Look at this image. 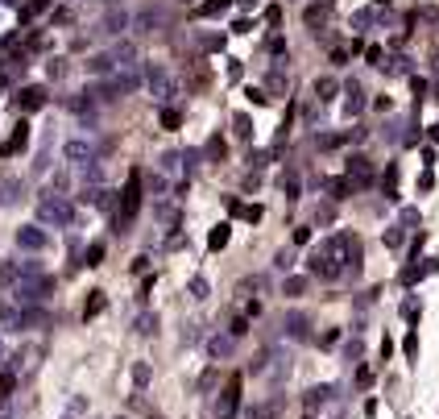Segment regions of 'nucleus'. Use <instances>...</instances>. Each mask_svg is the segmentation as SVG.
<instances>
[{
    "label": "nucleus",
    "instance_id": "1",
    "mask_svg": "<svg viewBox=\"0 0 439 419\" xmlns=\"http://www.w3.org/2000/svg\"><path fill=\"white\" fill-rule=\"evenodd\" d=\"M38 224H42V228H46V224H54V228H75V203L67 196L42 191V196H38Z\"/></svg>",
    "mask_w": 439,
    "mask_h": 419
},
{
    "label": "nucleus",
    "instance_id": "2",
    "mask_svg": "<svg viewBox=\"0 0 439 419\" xmlns=\"http://www.w3.org/2000/svg\"><path fill=\"white\" fill-rule=\"evenodd\" d=\"M244 378L241 373H228V382H224V391L216 398V415L220 419H241V407H244Z\"/></svg>",
    "mask_w": 439,
    "mask_h": 419
},
{
    "label": "nucleus",
    "instance_id": "3",
    "mask_svg": "<svg viewBox=\"0 0 439 419\" xmlns=\"http://www.w3.org/2000/svg\"><path fill=\"white\" fill-rule=\"evenodd\" d=\"M13 241H17V249H25V253H42V249L50 245V233L42 224H25V228L13 233Z\"/></svg>",
    "mask_w": 439,
    "mask_h": 419
},
{
    "label": "nucleus",
    "instance_id": "4",
    "mask_svg": "<svg viewBox=\"0 0 439 419\" xmlns=\"http://www.w3.org/2000/svg\"><path fill=\"white\" fill-rule=\"evenodd\" d=\"M344 174H348V179L357 183V191H361V187L373 183V162H369L365 154H352V158H348V166H344Z\"/></svg>",
    "mask_w": 439,
    "mask_h": 419
},
{
    "label": "nucleus",
    "instance_id": "5",
    "mask_svg": "<svg viewBox=\"0 0 439 419\" xmlns=\"http://www.w3.org/2000/svg\"><path fill=\"white\" fill-rule=\"evenodd\" d=\"M282 328H286L291 341H311V316H307V312H286Z\"/></svg>",
    "mask_w": 439,
    "mask_h": 419
},
{
    "label": "nucleus",
    "instance_id": "6",
    "mask_svg": "<svg viewBox=\"0 0 439 419\" xmlns=\"http://www.w3.org/2000/svg\"><path fill=\"white\" fill-rule=\"evenodd\" d=\"M332 398H336V386H332V382H319V386H307V391H303V407H307V411H319V407H327Z\"/></svg>",
    "mask_w": 439,
    "mask_h": 419
},
{
    "label": "nucleus",
    "instance_id": "7",
    "mask_svg": "<svg viewBox=\"0 0 439 419\" xmlns=\"http://www.w3.org/2000/svg\"><path fill=\"white\" fill-rule=\"evenodd\" d=\"M46 104V87H21L17 96H13V108L17 112H38Z\"/></svg>",
    "mask_w": 439,
    "mask_h": 419
},
{
    "label": "nucleus",
    "instance_id": "8",
    "mask_svg": "<svg viewBox=\"0 0 439 419\" xmlns=\"http://www.w3.org/2000/svg\"><path fill=\"white\" fill-rule=\"evenodd\" d=\"M149 87H153V96L162 100V104L178 96V83H174V79H170L166 71H149Z\"/></svg>",
    "mask_w": 439,
    "mask_h": 419
},
{
    "label": "nucleus",
    "instance_id": "9",
    "mask_svg": "<svg viewBox=\"0 0 439 419\" xmlns=\"http://www.w3.org/2000/svg\"><path fill=\"white\" fill-rule=\"evenodd\" d=\"M232 353H237V336H228V332L207 341V357H212V366H220V361H224V357H232Z\"/></svg>",
    "mask_w": 439,
    "mask_h": 419
},
{
    "label": "nucleus",
    "instance_id": "10",
    "mask_svg": "<svg viewBox=\"0 0 439 419\" xmlns=\"http://www.w3.org/2000/svg\"><path fill=\"white\" fill-rule=\"evenodd\" d=\"M311 291V274H286L282 278V299H303Z\"/></svg>",
    "mask_w": 439,
    "mask_h": 419
},
{
    "label": "nucleus",
    "instance_id": "11",
    "mask_svg": "<svg viewBox=\"0 0 439 419\" xmlns=\"http://www.w3.org/2000/svg\"><path fill=\"white\" fill-rule=\"evenodd\" d=\"M67 162H75V166H92L96 162V146H87V142H67Z\"/></svg>",
    "mask_w": 439,
    "mask_h": 419
},
{
    "label": "nucleus",
    "instance_id": "12",
    "mask_svg": "<svg viewBox=\"0 0 439 419\" xmlns=\"http://www.w3.org/2000/svg\"><path fill=\"white\" fill-rule=\"evenodd\" d=\"M104 253H108V245H104V241H87V245H83V253H79V266L99 270V266H104Z\"/></svg>",
    "mask_w": 439,
    "mask_h": 419
},
{
    "label": "nucleus",
    "instance_id": "13",
    "mask_svg": "<svg viewBox=\"0 0 439 419\" xmlns=\"http://www.w3.org/2000/svg\"><path fill=\"white\" fill-rule=\"evenodd\" d=\"M25 146H29V124H25V121H17V129H13V137H9V142L0 146V158H13V154H17V149H25Z\"/></svg>",
    "mask_w": 439,
    "mask_h": 419
},
{
    "label": "nucleus",
    "instance_id": "14",
    "mask_svg": "<svg viewBox=\"0 0 439 419\" xmlns=\"http://www.w3.org/2000/svg\"><path fill=\"white\" fill-rule=\"evenodd\" d=\"M327 187V196H332V203H340V199H348V196H357V183L348 179V174H340V179H327L323 183Z\"/></svg>",
    "mask_w": 439,
    "mask_h": 419
},
{
    "label": "nucleus",
    "instance_id": "15",
    "mask_svg": "<svg viewBox=\"0 0 439 419\" xmlns=\"http://www.w3.org/2000/svg\"><path fill=\"white\" fill-rule=\"evenodd\" d=\"M104 307H108V295H104V291H87V303H83V324L87 320H96V316H104Z\"/></svg>",
    "mask_w": 439,
    "mask_h": 419
},
{
    "label": "nucleus",
    "instance_id": "16",
    "mask_svg": "<svg viewBox=\"0 0 439 419\" xmlns=\"http://www.w3.org/2000/svg\"><path fill=\"white\" fill-rule=\"evenodd\" d=\"M17 282H21V262L0 258V287H17Z\"/></svg>",
    "mask_w": 439,
    "mask_h": 419
},
{
    "label": "nucleus",
    "instance_id": "17",
    "mask_svg": "<svg viewBox=\"0 0 439 419\" xmlns=\"http://www.w3.org/2000/svg\"><path fill=\"white\" fill-rule=\"evenodd\" d=\"M133 386H137V395H141V391H149V382H153V366H149V361H133Z\"/></svg>",
    "mask_w": 439,
    "mask_h": 419
},
{
    "label": "nucleus",
    "instance_id": "18",
    "mask_svg": "<svg viewBox=\"0 0 439 419\" xmlns=\"http://www.w3.org/2000/svg\"><path fill=\"white\" fill-rule=\"evenodd\" d=\"M228 241H232V224H216V228L207 233V249H212V253H220Z\"/></svg>",
    "mask_w": 439,
    "mask_h": 419
},
{
    "label": "nucleus",
    "instance_id": "19",
    "mask_svg": "<svg viewBox=\"0 0 439 419\" xmlns=\"http://www.w3.org/2000/svg\"><path fill=\"white\" fill-rule=\"evenodd\" d=\"M133 332H137V336H158V312H141V316L133 320Z\"/></svg>",
    "mask_w": 439,
    "mask_h": 419
},
{
    "label": "nucleus",
    "instance_id": "20",
    "mask_svg": "<svg viewBox=\"0 0 439 419\" xmlns=\"http://www.w3.org/2000/svg\"><path fill=\"white\" fill-rule=\"evenodd\" d=\"M249 332H253V320H249V316H232V320H228V336H237V341H244V336H249Z\"/></svg>",
    "mask_w": 439,
    "mask_h": 419
},
{
    "label": "nucleus",
    "instance_id": "21",
    "mask_svg": "<svg viewBox=\"0 0 439 419\" xmlns=\"http://www.w3.org/2000/svg\"><path fill=\"white\" fill-rule=\"evenodd\" d=\"M381 191H386V199H398V162L386 166V174H381Z\"/></svg>",
    "mask_w": 439,
    "mask_h": 419
},
{
    "label": "nucleus",
    "instance_id": "22",
    "mask_svg": "<svg viewBox=\"0 0 439 419\" xmlns=\"http://www.w3.org/2000/svg\"><path fill=\"white\" fill-rule=\"evenodd\" d=\"M381 241H386V249H402V241H406V224H390V228L381 233Z\"/></svg>",
    "mask_w": 439,
    "mask_h": 419
},
{
    "label": "nucleus",
    "instance_id": "23",
    "mask_svg": "<svg viewBox=\"0 0 439 419\" xmlns=\"http://www.w3.org/2000/svg\"><path fill=\"white\" fill-rule=\"evenodd\" d=\"M187 291H191V299H195V303H203V299L212 295V282H207L203 274H195V278L187 282Z\"/></svg>",
    "mask_w": 439,
    "mask_h": 419
},
{
    "label": "nucleus",
    "instance_id": "24",
    "mask_svg": "<svg viewBox=\"0 0 439 419\" xmlns=\"http://www.w3.org/2000/svg\"><path fill=\"white\" fill-rule=\"evenodd\" d=\"M13 391H17V370H9V366H4V370H0V403H4V398H13Z\"/></svg>",
    "mask_w": 439,
    "mask_h": 419
},
{
    "label": "nucleus",
    "instance_id": "25",
    "mask_svg": "<svg viewBox=\"0 0 439 419\" xmlns=\"http://www.w3.org/2000/svg\"><path fill=\"white\" fill-rule=\"evenodd\" d=\"M112 67H116V58H112V54H96V58H87V71H92V75H108Z\"/></svg>",
    "mask_w": 439,
    "mask_h": 419
},
{
    "label": "nucleus",
    "instance_id": "26",
    "mask_svg": "<svg viewBox=\"0 0 439 419\" xmlns=\"http://www.w3.org/2000/svg\"><path fill=\"white\" fill-rule=\"evenodd\" d=\"M216 382H220V366H207V370L199 373L195 391H199V395H207V391H212V386H216Z\"/></svg>",
    "mask_w": 439,
    "mask_h": 419
},
{
    "label": "nucleus",
    "instance_id": "27",
    "mask_svg": "<svg viewBox=\"0 0 439 419\" xmlns=\"http://www.w3.org/2000/svg\"><path fill=\"white\" fill-rule=\"evenodd\" d=\"M336 92H340V83H336V79H327V75L315 79V96L319 100H336Z\"/></svg>",
    "mask_w": 439,
    "mask_h": 419
},
{
    "label": "nucleus",
    "instance_id": "28",
    "mask_svg": "<svg viewBox=\"0 0 439 419\" xmlns=\"http://www.w3.org/2000/svg\"><path fill=\"white\" fill-rule=\"evenodd\" d=\"M273 270H282V274H291V270H294V249H291V245L273 253Z\"/></svg>",
    "mask_w": 439,
    "mask_h": 419
},
{
    "label": "nucleus",
    "instance_id": "29",
    "mask_svg": "<svg viewBox=\"0 0 439 419\" xmlns=\"http://www.w3.org/2000/svg\"><path fill=\"white\" fill-rule=\"evenodd\" d=\"M203 154H207V162H224V154H228V146H224V137H212V142L203 146Z\"/></svg>",
    "mask_w": 439,
    "mask_h": 419
},
{
    "label": "nucleus",
    "instance_id": "30",
    "mask_svg": "<svg viewBox=\"0 0 439 419\" xmlns=\"http://www.w3.org/2000/svg\"><path fill=\"white\" fill-rule=\"evenodd\" d=\"M361 108H365V100H361V87L352 83V87H348V104H344V112H348V117H357Z\"/></svg>",
    "mask_w": 439,
    "mask_h": 419
},
{
    "label": "nucleus",
    "instance_id": "31",
    "mask_svg": "<svg viewBox=\"0 0 439 419\" xmlns=\"http://www.w3.org/2000/svg\"><path fill=\"white\" fill-rule=\"evenodd\" d=\"M124 25H129V17H124V13H112V17L99 21V33H116V29H124Z\"/></svg>",
    "mask_w": 439,
    "mask_h": 419
},
{
    "label": "nucleus",
    "instance_id": "32",
    "mask_svg": "<svg viewBox=\"0 0 439 419\" xmlns=\"http://www.w3.org/2000/svg\"><path fill=\"white\" fill-rule=\"evenodd\" d=\"M153 282H158V274H146V278H141V287H137V303H141V307H146L149 295H153Z\"/></svg>",
    "mask_w": 439,
    "mask_h": 419
},
{
    "label": "nucleus",
    "instance_id": "33",
    "mask_svg": "<svg viewBox=\"0 0 439 419\" xmlns=\"http://www.w3.org/2000/svg\"><path fill=\"white\" fill-rule=\"evenodd\" d=\"M282 191H286V199H291V203H294V199H298V191H303V187H298V174H282Z\"/></svg>",
    "mask_w": 439,
    "mask_h": 419
},
{
    "label": "nucleus",
    "instance_id": "34",
    "mask_svg": "<svg viewBox=\"0 0 439 419\" xmlns=\"http://www.w3.org/2000/svg\"><path fill=\"white\" fill-rule=\"evenodd\" d=\"M311 237H315V228H311V224H294V245H311Z\"/></svg>",
    "mask_w": 439,
    "mask_h": 419
},
{
    "label": "nucleus",
    "instance_id": "35",
    "mask_svg": "<svg viewBox=\"0 0 439 419\" xmlns=\"http://www.w3.org/2000/svg\"><path fill=\"white\" fill-rule=\"evenodd\" d=\"M402 353H406V361L415 366V357H418V332H406V341H402Z\"/></svg>",
    "mask_w": 439,
    "mask_h": 419
},
{
    "label": "nucleus",
    "instance_id": "36",
    "mask_svg": "<svg viewBox=\"0 0 439 419\" xmlns=\"http://www.w3.org/2000/svg\"><path fill=\"white\" fill-rule=\"evenodd\" d=\"M146 187H149V196H166V179L162 174H146Z\"/></svg>",
    "mask_w": 439,
    "mask_h": 419
},
{
    "label": "nucleus",
    "instance_id": "37",
    "mask_svg": "<svg viewBox=\"0 0 439 419\" xmlns=\"http://www.w3.org/2000/svg\"><path fill=\"white\" fill-rule=\"evenodd\" d=\"M224 9H228V0H203V9H199V13H203V17H220Z\"/></svg>",
    "mask_w": 439,
    "mask_h": 419
},
{
    "label": "nucleus",
    "instance_id": "38",
    "mask_svg": "<svg viewBox=\"0 0 439 419\" xmlns=\"http://www.w3.org/2000/svg\"><path fill=\"white\" fill-rule=\"evenodd\" d=\"M241 221L257 224V221H261V203H244V208H241Z\"/></svg>",
    "mask_w": 439,
    "mask_h": 419
},
{
    "label": "nucleus",
    "instance_id": "39",
    "mask_svg": "<svg viewBox=\"0 0 439 419\" xmlns=\"http://www.w3.org/2000/svg\"><path fill=\"white\" fill-rule=\"evenodd\" d=\"M178 124H183V117L174 108H162V129H178Z\"/></svg>",
    "mask_w": 439,
    "mask_h": 419
},
{
    "label": "nucleus",
    "instance_id": "40",
    "mask_svg": "<svg viewBox=\"0 0 439 419\" xmlns=\"http://www.w3.org/2000/svg\"><path fill=\"white\" fill-rule=\"evenodd\" d=\"M244 162H249V171H261V166H266V154H261V149H249Z\"/></svg>",
    "mask_w": 439,
    "mask_h": 419
},
{
    "label": "nucleus",
    "instance_id": "41",
    "mask_svg": "<svg viewBox=\"0 0 439 419\" xmlns=\"http://www.w3.org/2000/svg\"><path fill=\"white\" fill-rule=\"evenodd\" d=\"M129 270H133V274H141V278H146V270H149V253H137V258H133V266H129Z\"/></svg>",
    "mask_w": 439,
    "mask_h": 419
},
{
    "label": "nucleus",
    "instance_id": "42",
    "mask_svg": "<svg viewBox=\"0 0 439 419\" xmlns=\"http://www.w3.org/2000/svg\"><path fill=\"white\" fill-rule=\"evenodd\" d=\"M357 386H361V391L373 386V370H369V366H357Z\"/></svg>",
    "mask_w": 439,
    "mask_h": 419
},
{
    "label": "nucleus",
    "instance_id": "43",
    "mask_svg": "<svg viewBox=\"0 0 439 419\" xmlns=\"http://www.w3.org/2000/svg\"><path fill=\"white\" fill-rule=\"evenodd\" d=\"M336 341H340V328H327V332L319 336V345H323V349H332V345H336Z\"/></svg>",
    "mask_w": 439,
    "mask_h": 419
},
{
    "label": "nucleus",
    "instance_id": "44",
    "mask_svg": "<svg viewBox=\"0 0 439 419\" xmlns=\"http://www.w3.org/2000/svg\"><path fill=\"white\" fill-rule=\"evenodd\" d=\"M332 216H336V208H332V203H323V208L315 212V221H319V224H332Z\"/></svg>",
    "mask_w": 439,
    "mask_h": 419
},
{
    "label": "nucleus",
    "instance_id": "45",
    "mask_svg": "<svg viewBox=\"0 0 439 419\" xmlns=\"http://www.w3.org/2000/svg\"><path fill=\"white\" fill-rule=\"evenodd\" d=\"M244 316L257 320V316H261V299H249V303H244Z\"/></svg>",
    "mask_w": 439,
    "mask_h": 419
},
{
    "label": "nucleus",
    "instance_id": "46",
    "mask_svg": "<svg viewBox=\"0 0 439 419\" xmlns=\"http://www.w3.org/2000/svg\"><path fill=\"white\" fill-rule=\"evenodd\" d=\"M46 4H50V0H29V4H25V13H21V17H33V13H42Z\"/></svg>",
    "mask_w": 439,
    "mask_h": 419
},
{
    "label": "nucleus",
    "instance_id": "47",
    "mask_svg": "<svg viewBox=\"0 0 439 419\" xmlns=\"http://www.w3.org/2000/svg\"><path fill=\"white\" fill-rule=\"evenodd\" d=\"M232 124H237V137H249V133H253V129H249V117H244V112H241V117H237Z\"/></svg>",
    "mask_w": 439,
    "mask_h": 419
},
{
    "label": "nucleus",
    "instance_id": "48",
    "mask_svg": "<svg viewBox=\"0 0 439 419\" xmlns=\"http://www.w3.org/2000/svg\"><path fill=\"white\" fill-rule=\"evenodd\" d=\"M344 357H348V361H361V341H352V345H344Z\"/></svg>",
    "mask_w": 439,
    "mask_h": 419
},
{
    "label": "nucleus",
    "instance_id": "49",
    "mask_svg": "<svg viewBox=\"0 0 439 419\" xmlns=\"http://www.w3.org/2000/svg\"><path fill=\"white\" fill-rule=\"evenodd\" d=\"M365 63H373V67H381V46H369V50H365Z\"/></svg>",
    "mask_w": 439,
    "mask_h": 419
},
{
    "label": "nucleus",
    "instance_id": "50",
    "mask_svg": "<svg viewBox=\"0 0 439 419\" xmlns=\"http://www.w3.org/2000/svg\"><path fill=\"white\" fill-rule=\"evenodd\" d=\"M83 411H87V398L75 395V398H71V415H83Z\"/></svg>",
    "mask_w": 439,
    "mask_h": 419
},
{
    "label": "nucleus",
    "instance_id": "51",
    "mask_svg": "<svg viewBox=\"0 0 439 419\" xmlns=\"http://www.w3.org/2000/svg\"><path fill=\"white\" fill-rule=\"evenodd\" d=\"M431 187H435V174L423 171V179H418V191H431Z\"/></svg>",
    "mask_w": 439,
    "mask_h": 419
},
{
    "label": "nucleus",
    "instance_id": "52",
    "mask_svg": "<svg viewBox=\"0 0 439 419\" xmlns=\"http://www.w3.org/2000/svg\"><path fill=\"white\" fill-rule=\"evenodd\" d=\"M390 357H394V341L386 336V341H381V361H390Z\"/></svg>",
    "mask_w": 439,
    "mask_h": 419
},
{
    "label": "nucleus",
    "instance_id": "53",
    "mask_svg": "<svg viewBox=\"0 0 439 419\" xmlns=\"http://www.w3.org/2000/svg\"><path fill=\"white\" fill-rule=\"evenodd\" d=\"M303 419H315V411H307V415H303Z\"/></svg>",
    "mask_w": 439,
    "mask_h": 419
},
{
    "label": "nucleus",
    "instance_id": "54",
    "mask_svg": "<svg viewBox=\"0 0 439 419\" xmlns=\"http://www.w3.org/2000/svg\"><path fill=\"white\" fill-rule=\"evenodd\" d=\"M373 4H390V0H373Z\"/></svg>",
    "mask_w": 439,
    "mask_h": 419
},
{
    "label": "nucleus",
    "instance_id": "55",
    "mask_svg": "<svg viewBox=\"0 0 439 419\" xmlns=\"http://www.w3.org/2000/svg\"><path fill=\"white\" fill-rule=\"evenodd\" d=\"M149 419H166V415H149Z\"/></svg>",
    "mask_w": 439,
    "mask_h": 419
},
{
    "label": "nucleus",
    "instance_id": "56",
    "mask_svg": "<svg viewBox=\"0 0 439 419\" xmlns=\"http://www.w3.org/2000/svg\"><path fill=\"white\" fill-rule=\"evenodd\" d=\"M63 419H75V415H63Z\"/></svg>",
    "mask_w": 439,
    "mask_h": 419
}]
</instances>
